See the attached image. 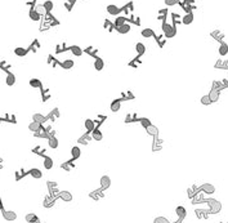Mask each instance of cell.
Segmentation results:
<instances>
[{
	"instance_id": "cell-1",
	"label": "cell",
	"mask_w": 228,
	"mask_h": 223,
	"mask_svg": "<svg viewBox=\"0 0 228 223\" xmlns=\"http://www.w3.org/2000/svg\"><path fill=\"white\" fill-rule=\"evenodd\" d=\"M163 32H164L165 39H166V38H168V39H171V38H174V36L177 35V27L173 26V25L166 23V21H164V22H163Z\"/></svg>"
},
{
	"instance_id": "cell-2",
	"label": "cell",
	"mask_w": 228,
	"mask_h": 223,
	"mask_svg": "<svg viewBox=\"0 0 228 223\" xmlns=\"http://www.w3.org/2000/svg\"><path fill=\"white\" fill-rule=\"evenodd\" d=\"M207 205L210 208V212L211 214H217L222 210V202L215 200V199H207Z\"/></svg>"
},
{
	"instance_id": "cell-3",
	"label": "cell",
	"mask_w": 228,
	"mask_h": 223,
	"mask_svg": "<svg viewBox=\"0 0 228 223\" xmlns=\"http://www.w3.org/2000/svg\"><path fill=\"white\" fill-rule=\"evenodd\" d=\"M107 13L111 16H119L121 13V8H119L118 5H115V4H110V5H107Z\"/></svg>"
},
{
	"instance_id": "cell-4",
	"label": "cell",
	"mask_w": 228,
	"mask_h": 223,
	"mask_svg": "<svg viewBox=\"0 0 228 223\" xmlns=\"http://www.w3.org/2000/svg\"><path fill=\"white\" fill-rule=\"evenodd\" d=\"M200 190L202 191V192H205V194H207V195H213L214 192H215V187L211 184V183H204L200 187Z\"/></svg>"
},
{
	"instance_id": "cell-5",
	"label": "cell",
	"mask_w": 228,
	"mask_h": 223,
	"mask_svg": "<svg viewBox=\"0 0 228 223\" xmlns=\"http://www.w3.org/2000/svg\"><path fill=\"white\" fill-rule=\"evenodd\" d=\"M209 98H210V101H211V103H215V102H218L219 101V97H220V92L219 90H215V89H213L211 88V90L209 92Z\"/></svg>"
},
{
	"instance_id": "cell-6",
	"label": "cell",
	"mask_w": 228,
	"mask_h": 223,
	"mask_svg": "<svg viewBox=\"0 0 228 223\" xmlns=\"http://www.w3.org/2000/svg\"><path fill=\"white\" fill-rule=\"evenodd\" d=\"M111 186V178L108 176H102L101 177V187L103 190H107Z\"/></svg>"
},
{
	"instance_id": "cell-7",
	"label": "cell",
	"mask_w": 228,
	"mask_h": 223,
	"mask_svg": "<svg viewBox=\"0 0 228 223\" xmlns=\"http://www.w3.org/2000/svg\"><path fill=\"white\" fill-rule=\"evenodd\" d=\"M3 217L5 221H16L17 219V214L16 212H12V210H7V212H3Z\"/></svg>"
},
{
	"instance_id": "cell-8",
	"label": "cell",
	"mask_w": 228,
	"mask_h": 223,
	"mask_svg": "<svg viewBox=\"0 0 228 223\" xmlns=\"http://www.w3.org/2000/svg\"><path fill=\"white\" fill-rule=\"evenodd\" d=\"M210 35H211V38H213V39L218 40L219 43H223V41H224V35L222 34L219 30H214V31H213V32H211Z\"/></svg>"
},
{
	"instance_id": "cell-9",
	"label": "cell",
	"mask_w": 228,
	"mask_h": 223,
	"mask_svg": "<svg viewBox=\"0 0 228 223\" xmlns=\"http://www.w3.org/2000/svg\"><path fill=\"white\" fill-rule=\"evenodd\" d=\"M94 69L97 71H102L104 69V61L102 58L95 57V59H94Z\"/></svg>"
},
{
	"instance_id": "cell-10",
	"label": "cell",
	"mask_w": 228,
	"mask_h": 223,
	"mask_svg": "<svg viewBox=\"0 0 228 223\" xmlns=\"http://www.w3.org/2000/svg\"><path fill=\"white\" fill-rule=\"evenodd\" d=\"M218 52H219V54L222 55V57H224V55L228 54V44H227L226 41L220 43V45H219V48H218Z\"/></svg>"
},
{
	"instance_id": "cell-11",
	"label": "cell",
	"mask_w": 228,
	"mask_h": 223,
	"mask_svg": "<svg viewBox=\"0 0 228 223\" xmlns=\"http://www.w3.org/2000/svg\"><path fill=\"white\" fill-rule=\"evenodd\" d=\"M40 129H41V124H39V123L32 121V123H30V124H28V130H31L32 133H38V132H40Z\"/></svg>"
},
{
	"instance_id": "cell-12",
	"label": "cell",
	"mask_w": 228,
	"mask_h": 223,
	"mask_svg": "<svg viewBox=\"0 0 228 223\" xmlns=\"http://www.w3.org/2000/svg\"><path fill=\"white\" fill-rule=\"evenodd\" d=\"M193 13H186L182 17V23L183 25H191L193 22Z\"/></svg>"
},
{
	"instance_id": "cell-13",
	"label": "cell",
	"mask_w": 228,
	"mask_h": 223,
	"mask_svg": "<svg viewBox=\"0 0 228 223\" xmlns=\"http://www.w3.org/2000/svg\"><path fill=\"white\" fill-rule=\"evenodd\" d=\"M126 21H128L126 17L118 16V17H116V20H115V22H114V25H115V27H120V26H122V25H125Z\"/></svg>"
},
{
	"instance_id": "cell-14",
	"label": "cell",
	"mask_w": 228,
	"mask_h": 223,
	"mask_svg": "<svg viewBox=\"0 0 228 223\" xmlns=\"http://www.w3.org/2000/svg\"><path fill=\"white\" fill-rule=\"evenodd\" d=\"M175 213H177L178 217H179V219H184V218H186V215H187V210H186L184 206H177Z\"/></svg>"
},
{
	"instance_id": "cell-15",
	"label": "cell",
	"mask_w": 228,
	"mask_h": 223,
	"mask_svg": "<svg viewBox=\"0 0 228 223\" xmlns=\"http://www.w3.org/2000/svg\"><path fill=\"white\" fill-rule=\"evenodd\" d=\"M130 25H129L128 22L125 23V25H122V26H120V27H116V31H118V32L119 34H122V35H124V34H128L129 32V31H130Z\"/></svg>"
},
{
	"instance_id": "cell-16",
	"label": "cell",
	"mask_w": 228,
	"mask_h": 223,
	"mask_svg": "<svg viewBox=\"0 0 228 223\" xmlns=\"http://www.w3.org/2000/svg\"><path fill=\"white\" fill-rule=\"evenodd\" d=\"M70 51H71V53L73 54V55H76V57H80V55H83V53H84V51L81 48H80L79 45H72V47H70Z\"/></svg>"
},
{
	"instance_id": "cell-17",
	"label": "cell",
	"mask_w": 228,
	"mask_h": 223,
	"mask_svg": "<svg viewBox=\"0 0 228 223\" xmlns=\"http://www.w3.org/2000/svg\"><path fill=\"white\" fill-rule=\"evenodd\" d=\"M5 83H7L8 86H13L16 84V75L12 72H8L7 75V79H5Z\"/></svg>"
},
{
	"instance_id": "cell-18",
	"label": "cell",
	"mask_w": 228,
	"mask_h": 223,
	"mask_svg": "<svg viewBox=\"0 0 228 223\" xmlns=\"http://www.w3.org/2000/svg\"><path fill=\"white\" fill-rule=\"evenodd\" d=\"M61 66H62V69H65V70H71V69H73V66H75V62L72 59H66L61 63Z\"/></svg>"
},
{
	"instance_id": "cell-19",
	"label": "cell",
	"mask_w": 228,
	"mask_h": 223,
	"mask_svg": "<svg viewBox=\"0 0 228 223\" xmlns=\"http://www.w3.org/2000/svg\"><path fill=\"white\" fill-rule=\"evenodd\" d=\"M140 34L143 38H155V31L152 28H143Z\"/></svg>"
},
{
	"instance_id": "cell-20",
	"label": "cell",
	"mask_w": 228,
	"mask_h": 223,
	"mask_svg": "<svg viewBox=\"0 0 228 223\" xmlns=\"http://www.w3.org/2000/svg\"><path fill=\"white\" fill-rule=\"evenodd\" d=\"M27 53H28V49H26V48L18 47V48L14 49V54L18 55V57H24V55H26Z\"/></svg>"
},
{
	"instance_id": "cell-21",
	"label": "cell",
	"mask_w": 228,
	"mask_h": 223,
	"mask_svg": "<svg viewBox=\"0 0 228 223\" xmlns=\"http://www.w3.org/2000/svg\"><path fill=\"white\" fill-rule=\"evenodd\" d=\"M84 125H85V128H87L88 132H93L94 129H95V123H94L93 120H90V119H87V120H85Z\"/></svg>"
},
{
	"instance_id": "cell-22",
	"label": "cell",
	"mask_w": 228,
	"mask_h": 223,
	"mask_svg": "<svg viewBox=\"0 0 228 223\" xmlns=\"http://www.w3.org/2000/svg\"><path fill=\"white\" fill-rule=\"evenodd\" d=\"M215 69H223V70H227L228 69V62L226 59H218V62L214 65Z\"/></svg>"
},
{
	"instance_id": "cell-23",
	"label": "cell",
	"mask_w": 228,
	"mask_h": 223,
	"mask_svg": "<svg viewBox=\"0 0 228 223\" xmlns=\"http://www.w3.org/2000/svg\"><path fill=\"white\" fill-rule=\"evenodd\" d=\"M120 107H121V102H120L119 100H115L114 102H111L110 108H111V111H112V112H118V111L120 110Z\"/></svg>"
},
{
	"instance_id": "cell-24",
	"label": "cell",
	"mask_w": 228,
	"mask_h": 223,
	"mask_svg": "<svg viewBox=\"0 0 228 223\" xmlns=\"http://www.w3.org/2000/svg\"><path fill=\"white\" fill-rule=\"evenodd\" d=\"M80 155H81V150H80L77 146H73V147L71 148V156H72V159H73V160H75V159H79Z\"/></svg>"
},
{
	"instance_id": "cell-25",
	"label": "cell",
	"mask_w": 228,
	"mask_h": 223,
	"mask_svg": "<svg viewBox=\"0 0 228 223\" xmlns=\"http://www.w3.org/2000/svg\"><path fill=\"white\" fill-rule=\"evenodd\" d=\"M59 196H61V199H62L63 201H67V202L72 200V194L69 192V191H62V192L59 194Z\"/></svg>"
},
{
	"instance_id": "cell-26",
	"label": "cell",
	"mask_w": 228,
	"mask_h": 223,
	"mask_svg": "<svg viewBox=\"0 0 228 223\" xmlns=\"http://www.w3.org/2000/svg\"><path fill=\"white\" fill-rule=\"evenodd\" d=\"M30 174H31V177H32V178H36V179H40V178L43 177V173H41V170H40V169H38V168H32L31 170H30Z\"/></svg>"
},
{
	"instance_id": "cell-27",
	"label": "cell",
	"mask_w": 228,
	"mask_h": 223,
	"mask_svg": "<svg viewBox=\"0 0 228 223\" xmlns=\"http://www.w3.org/2000/svg\"><path fill=\"white\" fill-rule=\"evenodd\" d=\"M24 219H26L27 223H36L38 222V215L34 214V213H28V214H26V217H24Z\"/></svg>"
},
{
	"instance_id": "cell-28",
	"label": "cell",
	"mask_w": 228,
	"mask_h": 223,
	"mask_svg": "<svg viewBox=\"0 0 228 223\" xmlns=\"http://www.w3.org/2000/svg\"><path fill=\"white\" fill-rule=\"evenodd\" d=\"M32 121H36V123L41 124V123L45 121V116L41 115V114H39V112H35V114L32 115Z\"/></svg>"
},
{
	"instance_id": "cell-29",
	"label": "cell",
	"mask_w": 228,
	"mask_h": 223,
	"mask_svg": "<svg viewBox=\"0 0 228 223\" xmlns=\"http://www.w3.org/2000/svg\"><path fill=\"white\" fill-rule=\"evenodd\" d=\"M43 7H44V9H45L47 13H50V12L53 10L54 4H53L52 0H47V2H44V4H43Z\"/></svg>"
},
{
	"instance_id": "cell-30",
	"label": "cell",
	"mask_w": 228,
	"mask_h": 223,
	"mask_svg": "<svg viewBox=\"0 0 228 223\" xmlns=\"http://www.w3.org/2000/svg\"><path fill=\"white\" fill-rule=\"evenodd\" d=\"M28 16H30V18H31L32 21H40V18H41V16L36 12L34 8L32 9H30V13H28Z\"/></svg>"
},
{
	"instance_id": "cell-31",
	"label": "cell",
	"mask_w": 228,
	"mask_h": 223,
	"mask_svg": "<svg viewBox=\"0 0 228 223\" xmlns=\"http://www.w3.org/2000/svg\"><path fill=\"white\" fill-rule=\"evenodd\" d=\"M135 51H137V53H138L139 55H143V54L146 53V47H144V44H142V43H137V44H135Z\"/></svg>"
},
{
	"instance_id": "cell-32",
	"label": "cell",
	"mask_w": 228,
	"mask_h": 223,
	"mask_svg": "<svg viewBox=\"0 0 228 223\" xmlns=\"http://www.w3.org/2000/svg\"><path fill=\"white\" fill-rule=\"evenodd\" d=\"M44 168L45 169H48V170H50L52 168H53V159L52 157H49V156H47L45 159H44Z\"/></svg>"
},
{
	"instance_id": "cell-33",
	"label": "cell",
	"mask_w": 228,
	"mask_h": 223,
	"mask_svg": "<svg viewBox=\"0 0 228 223\" xmlns=\"http://www.w3.org/2000/svg\"><path fill=\"white\" fill-rule=\"evenodd\" d=\"M147 133H148L150 135H152V137H157V134H159V129L155 127V125H151L146 129Z\"/></svg>"
},
{
	"instance_id": "cell-34",
	"label": "cell",
	"mask_w": 228,
	"mask_h": 223,
	"mask_svg": "<svg viewBox=\"0 0 228 223\" xmlns=\"http://www.w3.org/2000/svg\"><path fill=\"white\" fill-rule=\"evenodd\" d=\"M92 137H93V139H95V141H102L103 134H102V132L99 130V129H94L93 134H92Z\"/></svg>"
},
{
	"instance_id": "cell-35",
	"label": "cell",
	"mask_w": 228,
	"mask_h": 223,
	"mask_svg": "<svg viewBox=\"0 0 228 223\" xmlns=\"http://www.w3.org/2000/svg\"><path fill=\"white\" fill-rule=\"evenodd\" d=\"M48 143H49V147L50 148H57L58 147V139L55 137H49Z\"/></svg>"
},
{
	"instance_id": "cell-36",
	"label": "cell",
	"mask_w": 228,
	"mask_h": 223,
	"mask_svg": "<svg viewBox=\"0 0 228 223\" xmlns=\"http://www.w3.org/2000/svg\"><path fill=\"white\" fill-rule=\"evenodd\" d=\"M30 85L32 86V88H43V84H41V81L39 79H31L30 80Z\"/></svg>"
},
{
	"instance_id": "cell-37",
	"label": "cell",
	"mask_w": 228,
	"mask_h": 223,
	"mask_svg": "<svg viewBox=\"0 0 228 223\" xmlns=\"http://www.w3.org/2000/svg\"><path fill=\"white\" fill-rule=\"evenodd\" d=\"M166 16H168V9H166V8H165V9H160V10H159V17H157L159 20H161L163 22L166 21Z\"/></svg>"
},
{
	"instance_id": "cell-38",
	"label": "cell",
	"mask_w": 228,
	"mask_h": 223,
	"mask_svg": "<svg viewBox=\"0 0 228 223\" xmlns=\"http://www.w3.org/2000/svg\"><path fill=\"white\" fill-rule=\"evenodd\" d=\"M140 121V124H142V127H143V128H148V127H151L152 125V124H151V121H150V119H146V117H142V119L139 120Z\"/></svg>"
},
{
	"instance_id": "cell-39",
	"label": "cell",
	"mask_w": 228,
	"mask_h": 223,
	"mask_svg": "<svg viewBox=\"0 0 228 223\" xmlns=\"http://www.w3.org/2000/svg\"><path fill=\"white\" fill-rule=\"evenodd\" d=\"M200 102L204 104V106H209V104H211V101H210V98H209V96H204V97H201V100Z\"/></svg>"
},
{
	"instance_id": "cell-40",
	"label": "cell",
	"mask_w": 228,
	"mask_h": 223,
	"mask_svg": "<svg viewBox=\"0 0 228 223\" xmlns=\"http://www.w3.org/2000/svg\"><path fill=\"white\" fill-rule=\"evenodd\" d=\"M213 89H215V90H222V89H224L223 88V85H222V81H217V80H215V81H213Z\"/></svg>"
},
{
	"instance_id": "cell-41",
	"label": "cell",
	"mask_w": 228,
	"mask_h": 223,
	"mask_svg": "<svg viewBox=\"0 0 228 223\" xmlns=\"http://www.w3.org/2000/svg\"><path fill=\"white\" fill-rule=\"evenodd\" d=\"M153 223H169V221L165 218V217H156L155 219H153Z\"/></svg>"
},
{
	"instance_id": "cell-42",
	"label": "cell",
	"mask_w": 228,
	"mask_h": 223,
	"mask_svg": "<svg viewBox=\"0 0 228 223\" xmlns=\"http://www.w3.org/2000/svg\"><path fill=\"white\" fill-rule=\"evenodd\" d=\"M179 3H181L179 0H165V4H166V7H174V5L179 4Z\"/></svg>"
},
{
	"instance_id": "cell-43",
	"label": "cell",
	"mask_w": 228,
	"mask_h": 223,
	"mask_svg": "<svg viewBox=\"0 0 228 223\" xmlns=\"http://www.w3.org/2000/svg\"><path fill=\"white\" fill-rule=\"evenodd\" d=\"M196 215L199 217V218H204V217L207 215V213L205 212V210H202V209H196Z\"/></svg>"
},
{
	"instance_id": "cell-44",
	"label": "cell",
	"mask_w": 228,
	"mask_h": 223,
	"mask_svg": "<svg viewBox=\"0 0 228 223\" xmlns=\"http://www.w3.org/2000/svg\"><path fill=\"white\" fill-rule=\"evenodd\" d=\"M34 9L38 12L40 16H43V14L45 13V9H44V7H43V5H36V8H34Z\"/></svg>"
},
{
	"instance_id": "cell-45",
	"label": "cell",
	"mask_w": 228,
	"mask_h": 223,
	"mask_svg": "<svg viewBox=\"0 0 228 223\" xmlns=\"http://www.w3.org/2000/svg\"><path fill=\"white\" fill-rule=\"evenodd\" d=\"M155 39L159 41V45L163 48V47H164V44H165V39L163 38V36H156V35H155Z\"/></svg>"
},
{
	"instance_id": "cell-46",
	"label": "cell",
	"mask_w": 228,
	"mask_h": 223,
	"mask_svg": "<svg viewBox=\"0 0 228 223\" xmlns=\"http://www.w3.org/2000/svg\"><path fill=\"white\" fill-rule=\"evenodd\" d=\"M222 85H223V88H228V80L227 79L222 80Z\"/></svg>"
},
{
	"instance_id": "cell-47",
	"label": "cell",
	"mask_w": 228,
	"mask_h": 223,
	"mask_svg": "<svg viewBox=\"0 0 228 223\" xmlns=\"http://www.w3.org/2000/svg\"><path fill=\"white\" fill-rule=\"evenodd\" d=\"M65 5H66V8H67V10H71V9H72V5H71V4H69V3H67V2H66V4H65Z\"/></svg>"
},
{
	"instance_id": "cell-48",
	"label": "cell",
	"mask_w": 228,
	"mask_h": 223,
	"mask_svg": "<svg viewBox=\"0 0 228 223\" xmlns=\"http://www.w3.org/2000/svg\"><path fill=\"white\" fill-rule=\"evenodd\" d=\"M0 124H2V119H0Z\"/></svg>"
},
{
	"instance_id": "cell-49",
	"label": "cell",
	"mask_w": 228,
	"mask_h": 223,
	"mask_svg": "<svg viewBox=\"0 0 228 223\" xmlns=\"http://www.w3.org/2000/svg\"><path fill=\"white\" fill-rule=\"evenodd\" d=\"M81 2H84V0H81Z\"/></svg>"
},
{
	"instance_id": "cell-50",
	"label": "cell",
	"mask_w": 228,
	"mask_h": 223,
	"mask_svg": "<svg viewBox=\"0 0 228 223\" xmlns=\"http://www.w3.org/2000/svg\"><path fill=\"white\" fill-rule=\"evenodd\" d=\"M227 70H228V69H227Z\"/></svg>"
}]
</instances>
